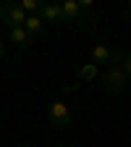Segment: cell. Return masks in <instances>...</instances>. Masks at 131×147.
Masks as SVG:
<instances>
[{
	"instance_id": "obj_2",
	"label": "cell",
	"mask_w": 131,
	"mask_h": 147,
	"mask_svg": "<svg viewBox=\"0 0 131 147\" xmlns=\"http://www.w3.org/2000/svg\"><path fill=\"white\" fill-rule=\"evenodd\" d=\"M26 11L21 8V3H3L0 5V18H3V24L8 26V29H13V26H24L26 24Z\"/></svg>"
},
{
	"instance_id": "obj_7",
	"label": "cell",
	"mask_w": 131,
	"mask_h": 147,
	"mask_svg": "<svg viewBox=\"0 0 131 147\" xmlns=\"http://www.w3.org/2000/svg\"><path fill=\"white\" fill-rule=\"evenodd\" d=\"M24 29L29 32V37H37V34L42 32V18L37 16V13H29V16H26V24H24Z\"/></svg>"
},
{
	"instance_id": "obj_10",
	"label": "cell",
	"mask_w": 131,
	"mask_h": 147,
	"mask_svg": "<svg viewBox=\"0 0 131 147\" xmlns=\"http://www.w3.org/2000/svg\"><path fill=\"white\" fill-rule=\"evenodd\" d=\"M45 3H42V0H21V8L26 11V13H34V11H40Z\"/></svg>"
},
{
	"instance_id": "obj_12",
	"label": "cell",
	"mask_w": 131,
	"mask_h": 147,
	"mask_svg": "<svg viewBox=\"0 0 131 147\" xmlns=\"http://www.w3.org/2000/svg\"><path fill=\"white\" fill-rule=\"evenodd\" d=\"M76 3H79V8H92V5H95V0H76Z\"/></svg>"
},
{
	"instance_id": "obj_4",
	"label": "cell",
	"mask_w": 131,
	"mask_h": 147,
	"mask_svg": "<svg viewBox=\"0 0 131 147\" xmlns=\"http://www.w3.org/2000/svg\"><path fill=\"white\" fill-rule=\"evenodd\" d=\"M40 18H42V21H47V24H58V21H63L60 3H45V5L40 8Z\"/></svg>"
},
{
	"instance_id": "obj_9",
	"label": "cell",
	"mask_w": 131,
	"mask_h": 147,
	"mask_svg": "<svg viewBox=\"0 0 131 147\" xmlns=\"http://www.w3.org/2000/svg\"><path fill=\"white\" fill-rule=\"evenodd\" d=\"M79 79L81 82H95L97 79V63H84L79 68Z\"/></svg>"
},
{
	"instance_id": "obj_6",
	"label": "cell",
	"mask_w": 131,
	"mask_h": 147,
	"mask_svg": "<svg viewBox=\"0 0 131 147\" xmlns=\"http://www.w3.org/2000/svg\"><path fill=\"white\" fill-rule=\"evenodd\" d=\"M29 40H32V37H29V32H26L24 26H13V29H11V42H13V45L26 47V45H29Z\"/></svg>"
},
{
	"instance_id": "obj_14",
	"label": "cell",
	"mask_w": 131,
	"mask_h": 147,
	"mask_svg": "<svg viewBox=\"0 0 131 147\" xmlns=\"http://www.w3.org/2000/svg\"><path fill=\"white\" fill-rule=\"evenodd\" d=\"M58 3H66V0H58Z\"/></svg>"
},
{
	"instance_id": "obj_8",
	"label": "cell",
	"mask_w": 131,
	"mask_h": 147,
	"mask_svg": "<svg viewBox=\"0 0 131 147\" xmlns=\"http://www.w3.org/2000/svg\"><path fill=\"white\" fill-rule=\"evenodd\" d=\"M110 58H113V53L105 45H95V50H92V63H110Z\"/></svg>"
},
{
	"instance_id": "obj_3",
	"label": "cell",
	"mask_w": 131,
	"mask_h": 147,
	"mask_svg": "<svg viewBox=\"0 0 131 147\" xmlns=\"http://www.w3.org/2000/svg\"><path fill=\"white\" fill-rule=\"evenodd\" d=\"M47 118L55 123V126H68V121H71V110H68V105L66 102H52L50 108H47Z\"/></svg>"
},
{
	"instance_id": "obj_11",
	"label": "cell",
	"mask_w": 131,
	"mask_h": 147,
	"mask_svg": "<svg viewBox=\"0 0 131 147\" xmlns=\"http://www.w3.org/2000/svg\"><path fill=\"white\" fill-rule=\"evenodd\" d=\"M123 71H126V76H131V53H123Z\"/></svg>"
},
{
	"instance_id": "obj_13",
	"label": "cell",
	"mask_w": 131,
	"mask_h": 147,
	"mask_svg": "<svg viewBox=\"0 0 131 147\" xmlns=\"http://www.w3.org/2000/svg\"><path fill=\"white\" fill-rule=\"evenodd\" d=\"M3 53H5V47H3V42H0V58H3Z\"/></svg>"
},
{
	"instance_id": "obj_5",
	"label": "cell",
	"mask_w": 131,
	"mask_h": 147,
	"mask_svg": "<svg viewBox=\"0 0 131 147\" xmlns=\"http://www.w3.org/2000/svg\"><path fill=\"white\" fill-rule=\"evenodd\" d=\"M60 11H63V21H73V18H79L81 8L76 0H66V3H60Z\"/></svg>"
},
{
	"instance_id": "obj_1",
	"label": "cell",
	"mask_w": 131,
	"mask_h": 147,
	"mask_svg": "<svg viewBox=\"0 0 131 147\" xmlns=\"http://www.w3.org/2000/svg\"><path fill=\"white\" fill-rule=\"evenodd\" d=\"M123 53L121 50H113V58H110L107 63V71L102 74V82H105V89L107 92H121L123 84H126V71H123Z\"/></svg>"
}]
</instances>
